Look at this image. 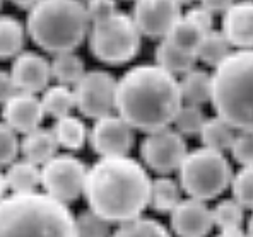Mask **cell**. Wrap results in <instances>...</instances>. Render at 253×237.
Returning a JSON list of instances; mask_svg holds the SVG:
<instances>
[{
	"instance_id": "6da1fadb",
	"label": "cell",
	"mask_w": 253,
	"mask_h": 237,
	"mask_svg": "<svg viewBox=\"0 0 253 237\" xmlns=\"http://www.w3.org/2000/svg\"><path fill=\"white\" fill-rule=\"evenodd\" d=\"M151 177L135 159L99 157L87 168L84 196L89 210L110 224H124L142 215L149 206Z\"/></svg>"
},
{
	"instance_id": "7a4b0ae2",
	"label": "cell",
	"mask_w": 253,
	"mask_h": 237,
	"mask_svg": "<svg viewBox=\"0 0 253 237\" xmlns=\"http://www.w3.org/2000/svg\"><path fill=\"white\" fill-rule=\"evenodd\" d=\"M181 104L178 79L156 64L132 67L117 80L115 111L133 130L169 127Z\"/></svg>"
},
{
	"instance_id": "3957f363",
	"label": "cell",
	"mask_w": 253,
	"mask_h": 237,
	"mask_svg": "<svg viewBox=\"0 0 253 237\" xmlns=\"http://www.w3.org/2000/svg\"><path fill=\"white\" fill-rule=\"evenodd\" d=\"M0 237H77L69 205L44 191L0 200Z\"/></svg>"
},
{
	"instance_id": "277c9868",
	"label": "cell",
	"mask_w": 253,
	"mask_h": 237,
	"mask_svg": "<svg viewBox=\"0 0 253 237\" xmlns=\"http://www.w3.org/2000/svg\"><path fill=\"white\" fill-rule=\"evenodd\" d=\"M26 33L44 53L76 51L87 38L91 22L84 0H38L28 9Z\"/></svg>"
},
{
	"instance_id": "5b68a950",
	"label": "cell",
	"mask_w": 253,
	"mask_h": 237,
	"mask_svg": "<svg viewBox=\"0 0 253 237\" xmlns=\"http://www.w3.org/2000/svg\"><path fill=\"white\" fill-rule=\"evenodd\" d=\"M211 75L215 116L234 130H253V48L231 51Z\"/></svg>"
},
{
	"instance_id": "8992f818",
	"label": "cell",
	"mask_w": 253,
	"mask_h": 237,
	"mask_svg": "<svg viewBox=\"0 0 253 237\" xmlns=\"http://www.w3.org/2000/svg\"><path fill=\"white\" fill-rule=\"evenodd\" d=\"M233 169L222 152L200 147L187 152L178 168V183L190 198L209 202L231 184Z\"/></svg>"
},
{
	"instance_id": "52a82bcc",
	"label": "cell",
	"mask_w": 253,
	"mask_h": 237,
	"mask_svg": "<svg viewBox=\"0 0 253 237\" xmlns=\"http://www.w3.org/2000/svg\"><path fill=\"white\" fill-rule=\"evenodd\" d=\"M89 51L105 65H124L140 51L142 34L130 14L115 12L108 19L91 24L87 33Z\"/></svg>"
},
{
	"instance_id": "ba28073f",
	"label": "cell",
	"mask_w": 253,
	"mask_h": 237,
	"mask_svg": "<svg viewBox=\"0 0 253 237\" xmlns=\"http://www.w3.org/2000/svg\"><path fill=\"white\" fill-rule=\"evenodd\" d=\"M87 166L72 154H57L42 166V188L51 198L69 203L84 195Z\"/></svg>"
},
{
	"instance_id": "9c48e42d",
	"label": "cell",
	"mask_w": 253,
	"mask_h": 237,
	"mask_svg": "<svg viewBox=\"0 0 253 237\" xmlns=\"http://www.w3.org/2000/svg\"><path fill=\"white\" fill-rule=\"evenodd\" d=\"M72 91L76 109L89 120H99L115 111L117 79L106 70H85Z\"/></svg>"
},
{
	"instance_id": "30bf717a",
	"label": "cell",
	"mask_w": 253,
	"mask_h": 237,
	"mask_svg": "<svg viewBox=\"0 0 253 237\" xmlns=\"http://www.w3.org/2000/svg\"><path fill=\"white\" fill-rule=\"evenodd\" d=\"M188 152L187 140L174 128L165 127L149 132L140 143V157L151 171L159 176H169L178 171Z\"/></svg>"
},
{
	"instance_id": "8fae6325",
	"label": "cell",
	"mask_w": 253,
	"mask_h": 237,
	"mask_svg": "<svg viewBox=\"0 0 253 237\" xmlns=\"http://www.w3.org/2000/svg\"><path fill=\"white\" fill-rule=\"evenodd\" d=\"M89 143L99 157H124L128 155L135 142L133 128L118 114H108L89 130Z\"/></svg>"
},
{
	"instance_id": "7c38bea8",
	"label": "cell",
	"mask_w": 253,
	"mask_h": 237,
	"mask_svg": "<svg viewBox=\"0 0 253 237\" xmlns=\"http://www.w3.org/2000/svg\"><path fill=\"white\" fill-rule=\"evenodd\" d=\"M130 17L142 36L165 39L181 17V5L176 0H135Z\"/></svg>"
},
{
	"instance_id": "4fadbf2b",
	"label": "cell",
	"mask_w": 253,
	"mask_h": 237,
	"mask_svg": "<svg viewBox=\"0 0 253 237\" xmlns=\"http://www.w3.org/2000/svg\"><path fill=\"white\" fill-rule=\"evenodd\" d=\"M10 75L17 91L29 94H42L51 82L50 60L36 51L22 50L12 58Z\"/></svg>"
},
{
	"instance_id": "5bb4252c",
	"label": "cell",
	"mask_w": 253,
	"mask_h": 237,
	"mask_svg": "<svg viewBox=\"0 0 253 237\" xmlns=\"http://www.w3.org/2000/svg\"><path fill=\"white\" fill-rule=\"evenodd\" d=\"M169 215L171 229L178 237H207L214 227L211 208L195 198L180 200Z\"/></svg>"
},
{
	"instance_id": "9a60e30c",
	"label": "cell",
	"mask_w": 253,
	"mask_h": 237,
	"mask_svg": "<svg viewBox=\"0 0 253 237\" xmlns=\"http://www.w3.org/2000/svg\"><path fill=\"white\" fill-rule=\"evenodd\" d=\"M44 109L42 99L38 94L17 91L10 99L3 102L2 118L3 123L9 125L17 135L31 132V130L42 127L44 120Z\"/></svg>"
},
{
	"instance_id": "2e32d148",
	"label": "cell",
	"mask_w": 253,
	"mask_h": 237,
	"mask_svg": "<svg viewBox=\"0 0 253 237\" xmlns=\"http://www.w3.org/2000/svg\"><path fill=\"white\" fill-rule=\"evenodd\" d=\"M221 33L238 50L253 48V0H234L222 12Z\"/></svg>"
},
{
	"instance_id": "e0dca14e",
	"label": "cell",
	"mask_w": 253,
	"mask_h": 237,
	"mask_svg": "<svg viewBox=\"0 0 253 237\" xmlns=\"http://www.w3.org/2000/svg\"><path fill=\"white\" fill-rule=\"evenodd\" d=\"M19 152L22 154V159L36 166H43L53 155L58 154V143L55 140L51 128L38 127L22 135V140L19 142Z\"/></svg>"
},
{
	"instance_id": "ac0fdd59",
	"label": "cell",
	"mask_w": 253,
	"mask_h": 237,
	"mask_svg": "<svg viewBox=\"0 0 253 237\" xmlns=\"http://www.w3.org/2000/svg\"><path fill=\"white\" fill-rule=\"evenodd\" d=\"M154 58L156 65L165 68L166 72L173 73L174 77L187 73L197 64L195 53L169 43L168 39H159L158 46L154 50Z\"/></svg>"
},
{
	"instance_id": "d6986e66",
	"label": "cell",
	"mask_w": 253,
	"mask_h": 237,
	"mask_svg": "<svg viewBox=\"0 0 253 237\" xmlns=\"http://www.w3.org/2000/svg\"><path fill=\"white\" fill-rule=\"evenodd\" d=\"M5 181L12 193H31L42 188V166L21 159L7 166Z\"/></svg>"
},
{
	"instance_id": "ffe728a7",
	"label": "cell",
	"mask_w": 253,
	"mask_h": 237,
	"mask_svg": "<svg viewBox=\"0 0 253 237\" xmlns=\"http://www.w3.org/2000/svg\"><path fill=\"white\" fill-rule=\"evenodd\" d=\"M51 132L58 143V149H65L67 152L81 150L89 138V130L85 123L74 114H67V116L55 120Z\"/></svg>"
},
{
	"instance_id": "44dd1931",
	"label": "cell",
	"mask_w": 253,
	"mask_h": 237,
	"mask_svg": "<svg viewBox=\"0 0 253 237\" xmlns=\"http://www.w3.org/2000/svg\"><path fill=\"white\" fill-rule=\"evenodd\" d=\"M178 86H180V94L183 102L202 106L211 101L212 75L207 70L193 67L192 70L181 75V79L178 80Z\"/></svg>"
},
{
	"instance_id": "7402d4cb",
	"label": "cell",
	"mask_w": 253,
	"mask_h": 237,
	"mask_svg": "<svg viewBox=\"0 0 253 237\" xmlns=\"http://www.w3.org/2000/svg\"><path fill=\"white\" fill-rule=\"evenodd\" d=\"M26 26L14 16L0 14V60H12L24 50Z\"/></svg>"
},
{
	"instance_id": "603a6c76",
	"label": "cell",
	"mask_w": 253,
	"mask_h": 237,
	"mask_svg": "<svg viewBox=\"0 0 253 237\" xmlns=\"http://www.w3.org/2000/svg\"><path fill=\"white\" fill-rule=\"evenodd\" d=\"M50 70L51 80L74 87L85 73V64L83 57H79L76 51H62L55 53L50 60Z\"/></svg>"
},
{
	"instance_id": "cb8c5ba5",
	"label": "cell",
	"mask_w": 253,
	"mask_h": 237,
	"mask_svg": "<svg viewBox=\"0 0 253 237\" xmlns=\"http://www.w3.org/2000/svg\"><path fill=\"white\" fill-rule=\"evenodd\" d=\"M231 48L233 46L229 44V41L224 38V34L221 31L211 29V31L204 33V36L200 38L193 53H195L197 62H202V64L214 68L231 53Z\"/></svg>"
},
{
	"instance_id": "d4e9b609",
	"label": "cell",
	"mask_w": 253,
	"mask_h": 237,
	"mask_svg": "<svg viewBox=\"0 0 253 237\" xmlns=\"http://www.w3.org/2000/svg\"><path fill=\"white\" fill-rule=\"evenodd\" d=\"M181 200L180 183L168 176H159L151 181L149 206L158 213H169Z\"/></svg>"
},
{
	"instance_id": "484cf974",
	"label": "cell",
	"mask_w": 253,
	"mask_h": 237,
	"mask_svg": "<svg viewBox=\"0 0 253 237\" xmlns=\"http://www.w3.org/2000/svg\"><path fill=\"white\" fill-rule=\"evenodd\" d=\"M40 99H42L44 114L51 116L53 120L72 114V109H76V99H74V91L70 86L55 82L53 86L44 89Z\"/></svg>"
},
{
	"instance_id": "4316f807",
	"label": "cell",
	"mask_w": 253,
	"mask_h": 237,
	"mask_svg": "<svg viewBox=\"0 0 253 237\" xmlns=\"http://www.w3.org/2000/svg\"><path fill=\"white\" fill-rule=\"evenodd\" d=\"M234 128L231 125H228L224 120H221L219 116L214 118H206L202 128H200V142H202V147H207L211 150H217L222 152L229 150L233 145L234 140Z\"/></svg>"
},
{
	"instance_id": "83f0119b",
	"label": "cell",
	"mask_w": 253,
	"mask_h": 237,
	"mask_svg": "<svg viewBox=\"0 0 253 237\" xmlns=\"http://www.w3.org/2000/svg\"><path fill=\"white\" fill-rule=\"evenodd\" d=\"M111 237H171L168 229L154 218L137 217L120 224Z\"/></svg>"
},
{
	"instance_id": "f1b7e54d",
	"label": "cell",
	"mask_w": 253,
	"mask_h": 237,
	"mask_svg": "<svg viewBox=\"0 0 253 237\" xmlns=\"http://www.w3.org/2000/svg\"><path fill=\"white\" fill-rule=\"evenodd\" d=\"M204 29H200L195 22H192L188 17H185L181 14V17L173 24V28L169 29L168 36L165 39H168L169 43L176 44V46L183 48V50L188 51H195L197 44H199L200 38L204 36Z\"/></svg>"
},
{
	"instance_id": "f546056e",
	"label": "cell",
	"mask_w": 253,
	"mask_h": 237,
	"mask_svg": "<svg viewBox=\"0 0 253 237\" xmlns=\"http://www.w3.org/2000/svg\"><path fill=\"white\" fill-rule=\"evenodd\" d=\"M206 113L202 111V106L197 104H188L183 102L180 106V109L176 111L173 118V127L180 135L183 136H193L199 135L200 128H202L204 121H206Z\"/></svg>"
},
{
	"instance_id": "4dcf8cb0",
	"label": "cell",
	"mask_w": 253,
	"mask_h": 237,
	"mask_svg": "<svg viewBox=\"0 0 253 237\" xmlns=\"http://www.w3.org/2000/svg\"><path fill=\"white\" fill-rule=\"evenodd\" d=\"M74 224L77 237H111L110 222L89 208L74 217Z\"/></svg>"
},
{
	"instance_id": "1f68e13d",
	"label": "cell",
	"mask_w": 253,
	"mask_h": 237,
	"mask_svg": "<svg viewBox=\"0 0 253 237\" xmlns=\"http://www.w3.org/2000/svg\"><path fill=\"white\" fill-rule=\"evenodd\" d=\"M212 212V222L219 229H236L243 224V206L236 200H222Z\"/></svg>"
},
{
	"instance_id": "d6a6232c",
	"label": "cell",
	"mask_w": 253,
	"mask_h": 237,
	"mask_svg": "<svg viewBox=\"0 0 253 237\" xmlns=\"http://www.w3.org/2000/svg\"><path fill=\"white\" fill-rule=\"evenodd\" d=\"M233 198L243 208L253 210V166H243L231 179Z\"/></svg>"
},
{
	"instance_id": "836d02e7",
	"label": "cell",
	"mask_w": 253,
	"mask_h": 237,
	"mask_svg": "<svg viewBox=\"0 0 253 237\" xmlns=\"http://www.w3.org/2000/svg\"><path fill=\"white\" fill-rule=\"evenodd\" d=\"M19 142L17 133L9 125L0 121V168H7L10 162L16 161L19 154Z\"/></svg>"
},
{
	"instance_id": "e575fe53",
	"label": "cell",
	"mask_w": 253,
	"mask_h": 237,
	"mask_svg": "<svg viewBox=\"0 0 253 237\" xmlns=\"http://www.w3.org/2000/svg\"><path fill=\"white\" fill-rule=\"evenodd\" d=\"M229 150L238 164L253 166V130H240Z\"/></svg>"
},
{
	"instance_id": "d590c367",
	"label": "cell",
	"mask_w": 253,
	"mask_h": 237,
	"mask_svg": "<svg viewBox=\"0 0 253 237\" xmlns=\"http://www.w3.org/2000/svg\"><path fill=\"white\" fill-rule=\"evenodd\" d=\"M84 7L91 24L108 19L115 12H118L117 0H84Z\"/></svg>"
},
{
	"instance_id": "8d00e7d4",
	"label": "cell",
	"mask_w": 253,
	"mask_h": 237,
	"mask_svg": "<svg viewBox=\"0 0 253 237\" xmlns=\"http://www.w3.org/2000/svg\"><path fill=\"white\" fill-rule=\"evenodd\" d=\"M185 17H188L192 22H195L200 29L204 31H211L212 29V24H214V14L211 12L209 9H206L204 5H193L190 7L187 12L183 14Z\"/></svg>"
},
{
	"instance_id": "74e56055",
	"label": "cell",
	"mask_w": 253,
	"mask_h": 237,
	"mask_svg": "<svg viewBox=\"0 0 253 237\" xmlns=\"http://www.w3.org/2000/svg\"><path fill=\"white\" fill-rule=\"evenodd\" d=\"M17 92V87L12 80V75L10 72H5V70H0V104L10 99L14 94Z\"/></svg>"
},
{
	"instance_id": "f35d334b",
	"label": "cell",
	"mask_w": 253,
	"mask_h": 237,
	"mask_svg": "<svg viewBox=\"0 0 253 237\" xmlns=\"http://www.w3.org/2000/svg\"><path fill=\"white\" fill-rule=\"evenodd\" d=\"M199 2H200V5L209 9L212 14H222L234 0H199Z\"/></svg>"
},
{
	"instance_id": "ab89813d",
	"label": "cell",
	"mask_w": 253,
	"mask_h": 237,
	"mask_svg": "<svg viewBox=\"0 0 253 237\" xmlns=\"http://www.w3.org/2000/svg\"><path fill=\"white\" fill-rule=\"evenodd\" d=\"M215 237H248V234L241 231V227H236V229H221V232Z\"/></svg>"
},
{
	"instance_id": "60d3db41",
	"label": "cell",
	"mask_w": 253,
	"mask_h": 237,
	"mask_svg": "<svg viewBox=\"0 0 253 237\" xmlns=\"http://www.w3.org/2000/svg\"><path fill=\"white\" fill-rule=\"evenodd\" d=\"M10 2H12L14 5L21 7V9H29V7L35 5V3L38 2V0H10Z\"/></svg>"
},
{
	"instance_id": "b9f144b4",
	"label": "cell",
	"mask_w": 253,
	"mask_h": 237,
	"mask_svg": "<svg viewBox=\"0 0 253 237\" xmlns=\"http://www.w3.org/2000/svg\"><path fill=\"white\" fill-rule=\"evenodd\" d=\"M7 181H5V174H3V171H2V168H0V200L5 196V193H7Z\"/></svg>"
},
{
	"instance_id": "7bdbcfd3",
	"label": "cell",
	"mask_w": 253,
	"mask_h": 237,
	"mask_svg": "<svg viewBox=\"0 0 253 237\" xmlns=\"http://www.w3.org/2000/svg\"><path fill=\"white\" fill-rule=\"evenodd\" d=\"M248 237H253V215H252V218H250V222H248Z\"/></svg>"
},
{
	"instance_id": "ee69618b",
	"label": "cell",
	"mask_w": 253,
	"mask_h": 237,
	"mask_svg": "<svg viewBox=\"0 0 253 237\" xmlns=\"http://www.w3.org/2000/svg\"><path fill=\"white\" fill-rule=\"evenodd\" d=\"M180 5H190V3H193V2H197V0H176Z\"/></svg>"
},
{
	"instance_id": "f6af8a7d",
	"label": "cell",
	"mask_w": 253,
	"mask_h": 237,
	"mask_svg": "<svg viewBox=\"0 0 253 237\" xmlns=\"http://www.w3.org/2000/svg\"><path fill=\"white\" fill-rule=\"evenodd\" d=\"M3 2H5V0H0V10H2V7H3Z\"/></svg>"
},
{
	"instance_id": "bcb514c9",
	"label": "cell",
	"mask_w": 253,
	"mask_h": 237,
	"mask_svg": "<svg viewBox=\"0 0 253 237\" xmlns=\"http://www.w3.org/2000/svg\"><path fill=\"white\" fill-rule=\"evenodd\" d=\"M132 2H135V0H132Z\"/></svg>"
}]
</instances>
